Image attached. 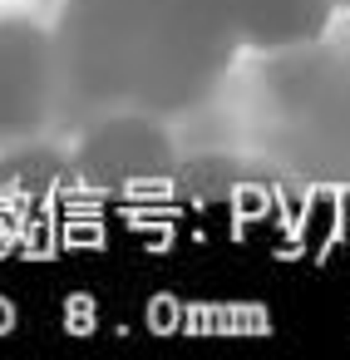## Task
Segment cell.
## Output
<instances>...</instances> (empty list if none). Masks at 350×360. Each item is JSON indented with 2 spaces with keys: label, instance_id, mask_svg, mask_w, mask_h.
Returning a JSON list of instances; mask_svg holds the SVG:
<instances>
[{
  "label": "cell",
  "instance_id": "6da1fadb",
  "mask_svg": "<svg viewBox=\"0 0 350 360\" xmlns=\"http://www.w3.org/2000/svg\"><path fill=\"white\" fill-rule=\"evenodd\" d=\"M193 6L257 50L316 45L335 15L330 0H193Z\"/></svg>",
  "mask_w": 350,
  "mask_h": 360
},
{
  "label": "cell",
  "instance_id": "7a4b0ae2",
  "mask_svg": "<svg viewBox=\"0 0 350 360\" xmlns=\"http://www.w3.org/2000/svg\"><path fill=\"white\" fill-rule=\"evenodd\" d=\"M330 11H350V0H330Z\"/></svg>",
  "mask_w": 350,
  "mask_h": 360
}]
</instances>
